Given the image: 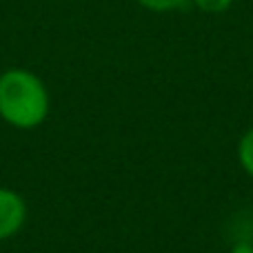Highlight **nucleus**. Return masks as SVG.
Returning <instances> with one entry per match:
<instances>
[{
  "instance_id": "obj_1",
  "label": "nucleus",
  "mask_w": 253,
  "mask_h": 253,
  "mask_svg": "<svg viewBox=\"0 0 253 253\" xmlns=\"http://www.w3.org/2000/svg\"><path fill=\"white\" fill-rule=\"evenodd\" d=\"M49 114V91L36 74L7 69L0 74V118L16 129H34Z\"/></svg>"
},
{
  "instance_id": "obj_2",
  "label": "nucleus",
  "mask_w": 253,
  "mask_h": 253,
  "mask_svg": "<svg viewBox=\"0 0 253 253\" xmlns=\"http://www.w3.org/2000/svg\"><path fill=\"white\" fill-rule=\"evenodd\" d=\"M27 207L25 200L11 189L0 187V240L16 236L20 227L25 224Z\"/></svg>"
},
{
  "instance_id": "obj_3",
  "label": "nucleus",
  "mask_w": 253,
  "mask_h": 253,
  "mask_svg": "<svg viewBox=\"0 0 253 253\" xmlns=\"http://www.w3.org/2000/svg\"><path fill=\"white\" fill-rule=\"evenodd\" d=\"M238 158H240L242 169L253 178V129L242 135L240 144H238Z\"/></svg>"
},
{
  "instance_id": "obj_4",
  "label": "nucleus",
  "mask_w": 253,
  "mask_h": 253,
  "mask_svg": "<svg viewBox=\"0 0 253 253\" xmlns=\"http://www.w3.org/2000/svg\"><path fill=\"white\" fill-rule=\"evenodd\" d=\"M138 4H142L149 11H173V9H180L187 0H135Z\"/></svg>"
},
{
  "instance_id": "obj_5",
  "label": "nucleus",
  "mask_w": 253,
  "mask_h": 253,
  "mask_svg": "<svg viewBox=\"0 0 253 253\" xmlns=\"http://www.w3.org/2000/svg\"><path fill=\"white\" fill-rule=\"evenodd\" d=\"M205 13H222L233 4V0H191Z\"/></svg>"
},
{
  "instance_id": "obj_6",
  "label": "nucleus",
  "mask_w": 253,
  "mask_h": 253,
  "mask_svg": "<svg viewBox=\"0 0 253 253\" xmlns=\"http://www.w3.org/2000/svg\"><path fill=\"white\" fill-rule=\"evenodd\" d=\"M231 253H253V245H249V242H238L231 249Z\"/></svg>"
}]
</instances>
